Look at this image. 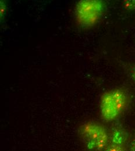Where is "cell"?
<instances>
[{"mask_svg":"<svg viewBox=\"0 0 135 151\" xmlns=\"http://www.w3.org/2000/svg\"><path fill=\"white\" fill-rule=\"evenodd\" d=\"M124 6L128 10H135V0L125 1Z\"/></svg>","mask_w":135,"mask_h":151,"instance_id":"cell-5","label":"cell"},{"mask_svg":"<svg viewBox=\"0 0 135 151\" xmlns=\"http://www.w3.org/2000/svg\"><path fill=\"white\" fill-rule=\"evenodd\" d=\"M129 151H135V137L130 143Z\"/></svg>","mask_w":135,"mask_h":151,"instance_id":"cell-7","label":"cell"},{"mask_svg":"<svg viewBox=\"0 0 135 151\" xmlns=\"http://www.w3.org/2000/svg\"><path fill=\"white\" fill-rule=\"evenodd\" d=\"M104 10V3L100 0H81L75 6V17L83 27L95 25Z\"/></svg>","mask_w":135,"mask_h":151,"instance_id":"cell-3","label":"cell"},{"mask_svg":"<svg viewBox=\"0 0 135 151\" xmlns=\"http://www.w3.org/2000/svg\"><path fill=\"white\" fill-rule=\"evenodd\" d=\"M126 102V95L121 89H113L104 93L100 102L102 118L106 122L116 120L125 109Z\"/></svg>","mask_w":135,"mask_h":151,"instance_id":"cell-2","label":"cell"},{"mask_svg":"<svg viewBox=\"0 0 135 151\" xmlns=\"http://www.w3.org/2000/svg\"><path fill=\"white\" fill-rule=\"evenodd\" d=\"M79 133L85 147L90 151H103L110 142L105 127L96 122H87L82 124L79 127Z\"/></svg>","mask_w":135,"mask_h":151,"instance_id":"cell-1","label":"cell"},{"mask_svg":"<svg viewBox=\"0 0 135 151\" xmlns=\"http://www.w3.org/2000/svg\"><path fill=\"white\" fill-rule=\"evenodd\" d=\"M127 137V133L123 129L116 127L113 131L109 144L104 151H126L125 143Z\"/></svg>","mask_w":135,"mask_h":151,"instance_id":"cell-4","label":"cell"},{"mask_svg":"<svg viewBox=\"0 0 135 151\" xmlns=\"http://www.w3.org/2000/svg\"><path fill=\"white\" fill-rule=\"evenodd\" d=\"M5 9H6V6L5 5V3L3 2H1V16L4 15V13L5 12Z\"/></svg>","mask_w":135,"mask_h":151,"instance_id":"cell-6","label":"cell"},{"mask_svg":"<svg viewBox=\"0 0 135 151\" xmlns=\"http://www.w3.org/2000/svg\"><path fill=\"white\" fill-rule=\"evenodd\" d=\"M131 76H132V78L134 79V80L135 81V66L133 68V69H132V70Z\"/></svg>","mask_w":135,"mask_h":151,"instance_id":"cell-8","label":"cell"}]
</instances>
